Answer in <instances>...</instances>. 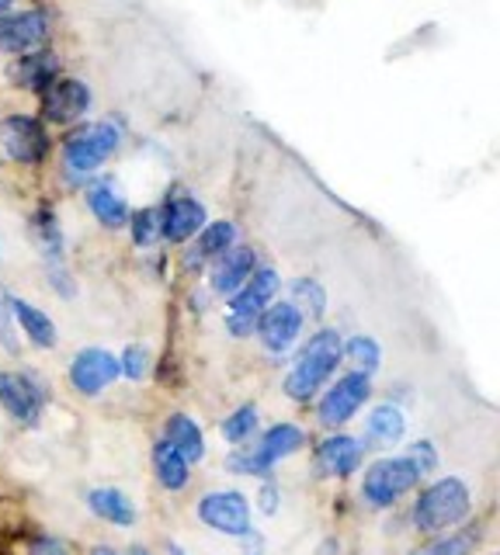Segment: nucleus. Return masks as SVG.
Instances as JSON below:
<instances>
[{
    "mask_svg": "<svg viewBox=\"0 0 500 555\" xmlns=\"http://www.w3.org/2000/svg\"><path fill=\"white\" fill-rule=\"evenodd\" d=\"M0 153L18 167H39L53 153V135L42 115L14 112L0 118Z\"/></svg>",
    "mask_w": 500,
    "mask_h": 555,
    "instance_id": "nucleus-5",
    "label": "nucleus"
},
{
    "mask_svg": "<svg viewBox=\"0 0 500 555\" xmlns=\"http://www.w3.org/2000/svg\"><path fill=\"white\" fill-rule=\"evenodd\" d=\"M129 121L126 115H105V118H88L80 126L66 129L60 143V170L63 181L70 188H88L101 170H105L126 146Z\"/></svg>",
    "mask_w": 500,
    "mask_h": 555,
    "instance_id": "nucleus-1",
    "label": "nucleus"
},
{
    "mask_svg": "<svg viewBox=\"0 0 500 555\" xmlns=\"http://www.w3.org/2000/svg\"><path fill=\"white\" fill-rule=\"evenodd\" d=\"M240 243V225L233 219H213L205 230L188 243L184 247V257H181V264L188 274H202V271H209L213 260H219L222 254H230L233 247Z\"/></svg>",
    "mask_w": 500,
    "mask_h": 555,
    "instance_id": "nucleus-15",
    "label": "nucleus"
},
{
    "mask_svg": "<svg viewBox=\"0 0 500 555\" xmlns=\"http://www.w3.org/2000/svg\"><path fill=\"white\" fill-rule=\"evenodd\" d=\"M198 520L227 538H247L254 531L251 500L240 490H213L198 500Z\"/></svg>",
    "mask_w": 500,
    "mask_h": 555,
    "instance_id": "nucleus-11",
    "label": "nucleus"
},
{
    "mask_svg": "<svg viewBox=\"0 0 500 555\" xmlns=\"http://www.w3.org/2000/svg\"><path fill=\"white\" fill-rule=\"evenodd\" d=\"M227 334L236 337V340H247V337H257V323L261 320H251V317H236V312H227Z\"/></svg>",
    "mask_w": 500,
    "mask_h": 555,
    "instance_id": "nucleus-36",
    "label": "nucleus"
},
{
    "mask_svg": "<svg viewBox=\"0 0 500 555\" xmlns=\"http://www.w3.org/2000/svg\"><path fill=\"white\" fill-rule=\"evenodd\" d=\"M407 455L413 459V465L421 468V476L435 473V468H438V448L431 444L427 438H424V441H413V444H410V451H407Z\"/></svg>",
    "mask_w": 500,
    "mask_h": 555,
    "instance_id": "nucleus-35",
    "label": "nucleus"
},
{
    "mask_svg": "<svg viewBox=\"0 0 500 555\" xmlns=\"http://www.w3.org/2000/svg\"><path fill=\"white\" fill-rule=\"evenodd\" d=\"M167 555H188L178 542H167Z\"/></svg>",
    "mask_w": 500,
    "mask_h": 555,
    "instance_id": "nucleus-39",
    "label": "nucleus"
},
{
    "mask_svg": "<svg viewBox=\"0 0 500 555\" xmlns=\"http://www.w3.org/2000/svg\"><path fill=\"white\" fill-rule=\"evenodd\" d=\"M84 205H88V212L94 216L101 230H108V233L129 230L132 205L112 173H98L94 181H88V188H84Z\"/></svg>",
    "mask_w": 500,
    "mask_h": 555,
    "instance_id": "nucleus-14",
    "label": "nucleus"
},
{
    "mask_svg": "<svg viewBox=\"0 0 500 555\" xmlns=\"http://www.w3.org/2000/svg\"><path fill=\"white\" fill-rule=\"evenodd\" d=\"M303 444H306V430L299 424H271L265 434H257V448H261V455L271 468L282 459L303 451Z\"/></svg>",
    "mask_w": 500,
    "mask_h": 555,
    "instance_id": "nucleus-25",
    "label": "nucleus"
},
{
    "mask_svg": "<svg viewBox=\"0 0 500 555\" xmlns=\"http://www.w3.org/2000/svg\"><path fill=\"white\" fill-rule=\"evenodd\" d=\"M476 542H479V528H456V531L441 534L438 542L413 548L410 555H473Z\"/></svg>",
    "mask_w": 500,
    "mask_h": 555,
    "instance_id": "nucleus-30",
    "label": "nucleus"
},
{
    "mask_svg": "<svg viewBox=\"0 0 500 555\" xmlns=\"http://www.w3.org/2000/svg\"><path fill=\"white\" fill-rule=\"evenodd\" d=\"M91 555H118V552H115V548H94Z\"/></svg>",
    "mask_w": 500,
    "mask_h": 555,
    "instance_id": "nucleus-42",
    "label": "nucleus"
},
{
    "mask_svg": "<svg viewBox=\"0 0 500 555\" xmlns=\"http://www.w3.org/2000/svg\"><path fill=\"white\" fill-rule=\"evenodd\" d=\"M11 8H14V0H0V17H4V14H8Z\"/></svg>",
    "mask_w": 500,
    "mask_h": 555,
    "instance_id": "nucleus-40",
    "label": "nucleus"
},
{
    "mask_svg": "<svg viewBox=\"0 0 500 555\" xmlns=\"http://www.w3.org/2000/svg\"><path fill=\"white\" fill-rule=\"evenodd\" d=\"M66 378L80 396H101L108 386H115L123 378V361H118L105 347H84L74 354Z\"/></svg>",
    "mask_w": 500,
    "mask_h": 555,
    "instance_id": "nucleus-13",
    "label": "nucleus"
},
{
    "mask_svg": "<svg viewBox=\"0 0 500 555\" xmlns=\"http://www.w3.org/2000/svg\"><path fill=\"white\" fill-rule=\"evenodd\" d=\"M341 361H344L341 330H334V326L313 330V334L303 340L296 358H292V369L282 382L285 396L296 399V403H313V399L320 396V389L337 375Z\"/></svg>",
    "mask_w": 500,
    "mask_h": 555,
    "instance_id": "nucleus-2",
    "label": "nucleus"
},
{
    "mask_svg": "<svg viewBox=\"0 0 500 555\" xmlns=\"http://www.w3.org/2000/svg\"><path fill=\"white\" fill-rule=\"evenodd\" d=\"M46 282L60 299H77V278L70 274V268H66L63 260L60 264H46Z\"/></svg>",
    "mask_w": 500,
    "mask_h": 555,
    "instance_id": "nucleus-34",
    "label": "nucleus"
},
{
    "mask_svg": "<svg viewBox=\"0 0 500 555\" xmlns=\"http://www.w3.org/2000/svg\"><path fill=\"white\" fill-rule=\"evenodd\" d=\"M421 468L413 465L410 455H386V459H375L366 476H361V500L369 503L375 511H389L393 503H400V496H407L410 490H418L421 482Z\"/></svg>",
    "mask_w": 500,
    "mask_h": 555,
    "instance_id": "nucleus-4",
    "label": "nucleus"
},
{
    "mask_svg": "<svg viewBox=\"0 0 500 555\" xmlns=\"http://www.w3.org/2000/svg\"><path fill=\"white\" fill-rule=\"evenodd\" d=\"M53 39V14L46 8H22L0 17V52L11 60L46 49Z\"/></svg>",
    "mask_w": 500,
    "mask_h": 555,
    "instance_id": "nucleus-8",
    "label": "nucleus"
},
{
    "mask_svg": "<svg viewBox=\"0 0 500 555\" xmlns=\"http://www.w3.org/2000/svg\"><path fill=\"white\" fill-rule=\"evenodd\" d=\"M153 476H157V482L167 493H181L188 479H192V462H188L167 438H161L153 444Z\"/></svg>",
    "mask_w": 500,
    "mask_h": 555,
    "instance_id": "nucleus-22",
    "label": "nucleus"
},
{
    "mask_svg": "<svg viewBox=\"0 0 500 555\" xmlns=\"http://www.w3.org/2000/svg\"><path fill=\"white\" fill-rule=\"evenodd\" d=\"M11 309H14V320H18L22 334L31 344H36V347H42V351H53L56 340H60V330H56L53 317H49V312H42L39 306L18 299V295H11Z\"/></svg>",
    "mask_w": 500,
    "mask_h": 555,
    "instance_id": "nucleus-21",
    "label": "nucleus"
},
{
    "mask_svg": "<svg viewBox=\"0 0 500 555\" xmlns=\"http://www.w3.org/2000/svg\"><path fill=\"white\" fill-rule=\"evenodd\" d=\"M164 438H167L170 444H175L192 465L205 459V434H202V427H198L188 413H170V416H167Z\"/></svg>",
    "mask_w": 500,
    "mask_h": 555,
    "instance_id": "nucleus-26",
    "label": "nucleus"
},
{
    "mask_svg": "<svg viewBox=\"0 0 500 555\" xmlns=\"http://www.w3.org/2000/svg\"><path fill=\"white\" fill-rule=\"evenodd\" d=\"M289 299L306 312L309 323H320L326 317V306H331V295H326L323 282H317V278H309V274L292 278V282H289Z\"/></svg>",
    "mask_w": 500,
    "mask_h": 555,
    "instance_id": "nucleus-27",
    "label": "nucleus"
},
{
    "mask_svg": "<svg viewBox=\"0 0 500 555\" xmlns=\"http://www.w3.org/2000/svg\"><path fill=\"white\" fill-rule=\"evenodd\" d=\"M123 378H129V382H143L146 375H150V347L146 344H129L126 351H123Z\"/></svg>",
    "mask_w": 500,
    "mask_h": 555,
    "instance_id": "nucleus-32",
    "label": "nucleus"
},
{
    "mask_svg": "<svg viewBox=\"0 0 500 555\" xmlns=\"http://www.w3.org/2000/svg\"><path fill=\"white\" fill-rule=\"evenodd\" d=\"M88 507L94 517L108 520L115 528H132L136 525V503L123 493L115 490V486H98V490L88 493Z\"/></svg>",
    "mask_w": 500,
    "mask_h": 555,
    "instance_id": "nucleus-24",
    "label": "nucleus"
},
{
    "mask_svg": "<svg viewBox=\"0 0 500 555\" xmlns=\"http://www.w3.org/2000/svg\"><path fill=\"white\" fill-rule=\"evenodd\" d=\"M28 555H70L63 548V542H56V538H36L28 548Z\"/></svg>",
    "mask_w": 500,
    "mask_h": 555,
    "instance_id": "nucleus-38",
    "label": "nucleus"
},
{
    "mask_svg": "<svg viewBox=\"0 0 500 555\" xmlns=\"http://www.w3.org/2000/svg\"><path fill=\"white\" fill-rule=\"evenodd\" d=\"M60 77H63V60H60V52L49 46L8 63V80L18 87V91L36 94V98H42Z\"/></svg>",
    "mask_w": 500,
    "mask_h": 555,
    "instance_id": "nucleus-16",
    "label": "nucleus"
},
{
    "mask_svg": "<svg viewBox=\"0 0 500 555\" xmlns=\"http://www.w3.org/2000/svg\"><path fill=\"white\" fill-rule=\"evenodd\" d=\"M28 233L36 240L46 264H60L66 257V236H63V225L53 205H39L36 212L28 216Z\"/></svg>",
    "mask_w": 500,
    "mask_h": 555,
    "instance_id": "nucleus-20",
    "label": "nucleus"
},
{
    "mask_svg": "<svg viewBox=\"0 0 500 555\" xmlns=\"http://www.w3.org/2000/svg\"><path fill=\"white\" fill-rule=\"evenodd\" d=\"M261 268V260H257V250L251 243H236L230 254H222L219 260L209 264V292L216 299H233V295L251 282V274Z\"/></svg>",
    "mask_w": 500,
    "mask_h": 555,
    "instance_id": "nucleus-17",
    "label": "nucleus"
},
{
    "mask_svg": "<svg viewBox=\"0 0 500 555\" xmlns=\"http://www.w3.org/2000/svg\"><path fill=\"white\" fill-rule=\"evenodd\" d=\"M317 473L331 479H348L355 476L361 462H366V441H358L355 434H331L317 444Z\"/></svg>",
    "mask_w": 500,
    "mask_h": 555,
    "instance_id": "nucleus-19",
    "label": "nucleus"
},
{
    "mask_svg": "<svg viewBox=\"0 0 500 555\" xmlns=\"http://www.w3.org/2000/svg\"><path fill=\"white\" fill-rule=\"evenodd\" d=\"M129 555H153L150 548H143V545H132V552Z\"/></svg>",
    "mask_w": 500,
    "mask_h": 555,
    "instance_id": "nucleus-41",
    "label": "nucleus"
},
{
    "mask_svg": "<svg viewBox=\"0 0 500 555\" xmlns=\"http://www.w3.org/2000/svg\"><path fill=\"white\" fill-rule=\"evenodd\" d=\"M497 555H500V552H497Z\"/></svg>",
    "mask_w": 500,
    "mask_h": 555,
    "instance_id": "nucleus-43",
    "label": "nucleus"
},
{
    "mask_svg": "<svg viewBox=\"0 0 500 555\" xmlns=\"http://www.w3.org/2000/svg\"><path fill=\"white\" fill-rule=\"evenodd\" d=\"M366 434L369 441L366 448H389V444H400L407 438V416L400 406L393 403H379L372 406L369 421H366Z\"/></svg>",
    "mask_w": 500,
    "mask_h": 555,
    "instance_id": "nucleus-23",
    "label": "nucleus"
},
{
    "mask_svg": "<svg viewBox=\"0 0 500 555\" xmlns=\"http://www.w3.org/2000/svg\"><path fill=\"white\" fill-rule=\"evenodd\" d=\"M306 323H309L306 312L296 302L279 299L261 317V323H257V340H261V347L271 358H285L289 351H296V344L303 340Z\"/></svg>",
    "mask_w": 500,
    "mask_h": 555,
    "instance_id": "nucleus-12",
    "label": "nucleus"
},
{
    "mask_svg": "<svg viewBox=\"0 0 500 555\" xmlns=\"http://www.w3.org/2000/svg\"><path fill=\"white\" fill-rule=\"evenodd\" d=\"M157 205H161V219H164V243H170V247H188V243L213 222L205 202L198 195H192L184 184H170L167 195Z\"/></svg>",
    "mask_w": 500,
    "mask_h": 555,
    "instance_id": "nucleus-6",
    "label": "nucleus"
},
{
    "mask_svg": "<svg viewBox=\"0 0 500 555\" xmlns=\"http://www.w3.org/2000/svg\"><path fill=\"white\" fill-rule=\"evenodd\" d=\"M129 240L136 250H153L164 243V219H161V205H140L132 208L129 219Z\"/></svg>",
    "mask_w": 500,
    "mask_h": 555,
    "instance_id": "nucleus-28",
    "label": "nucleus"
},
{
    "mask_svg": "<svg viewBox=\"0 0 500 555\" xmlns=\"http://www.w3.org/2000/svg\"><path fill=\"white\" fill-rule=\"evenodd\" d=\"M473 511V493L470 486L456 476H445L438 482H431L427 490L418 493L413 500V528L424 534H445L452 528H462V520Z\"/></svg>",
    "mask_w": 500,
    "mask_h": 555,
    "instance_id": "nucleus-3",
    "label": "nucleus"
},
{
    "mask_svg": "<svg viewBox=\"0 0 500 555\" xmlns=\"http://www.w3.org/2000/svg\"><path fill=\"white\" fill-rule=\"evenodd\" d=\"M257 427H261V416H257V406L254 403H244V406H236L227 421H222V438H227L230 444H247L257 438Z\"/></svg>",
    "mask_w": 500,
    "mask_h": 555,
    "instance_id": "nucleus-31",
    "label": "nucleus"
},
{
    "mask_svg": "<svg viewBox=\"0 0 500 555\" xmlns=\"http://www.w3.org/2000/svg\"><path fill=\"white\" fill-rule=\"evenodd\" d=\"M94 112V91L88 80L63 74L49 91L39 98V115L46 118V126L53 129H74L80 121H88Z\"/></svg>",
    "mask_w": 500,
    "mask_h": 555,
    "instance_id": "nucleus-7",
    "label": "nucleus"
},
{
    "mask_svg": "<svg viewBox=\"0 0 500 555\" xmlns=\"http://www.w3.org/2000/svg\"><path fill=\"white\" fill-rule=\"evenodd\" d=\"M282 274L274 264H261L254 274H251V282L240 288L233 299H227V312H236V317H251V320H261L265 312L282 299Z\"/></svg>",
    "mask_w": 500,
    "mask_h": 555,
    "instance_id": "nucleus-18",
    "label": "nucleus"
},
{
    "mask_svg": "<svg viewBox=\"0 0 500 555\" xmlns=\"http://www.w3.org/2000/svg\"><path fill=\"white\" fill-rule=\"evenodd\" d=\"M369 399H372V375L351 369V372H344L341 378H334V386L320 396L317 421L323 427L337 430V427H344L348 421H355L358 410L366 406Z\"/></svg>",
    "mask_w": 500,
    "mask_h": 555,
    "instance_id": "nucleus-9",
    "label": "nucleus"
},
{
    "mask_svg": "<svg viewBox=\"0 0 500 555\" xmlns=\"http://www.w3.org/2000/svg\"><path fill=\"white\" fill-rule=\"evenodd\" d=\"M257 503H261V514H265V517H274V511H279V486H274V482H265V486H261V496H257Z\"/></svg>",
    "mask_w": 500,
    "mask_h": 555,
    "instance_id": "nucleus-37",
    "label": "nucleus"
},
{
    "mask_svg": "<svg viewBox=\"0 0 500 555\" xmlns=\"http://www.w3.org/2000/svg\"><path fill=\"white\" fill-rule=\"evenodd\" d=\"M344 358H348L358 372H369L375 375L383 369V344H379L372 334H355L344 340Z\"/></svg>",
    "mask_w": 500,
    "mask_h": 555,
    "instance_id": "nucleus-29",
    "label": "nucleus"
},
{
    "mask_svg": "<svg viewBox=\"0 0 500 555\" xmlns=\"http://www.w3.org/2000/svg\"><path fill=\"white\" fill-rule=\"evenodd\" d=\"M49 403V386L39 372H0V406L22 427H36Z\"/></svg>",
    "mask_w": 500,
    "mask_h": 555,
    "instance_id": "nucleus-10",
    "label": "nucleus"
},
{
    "mask_svg": "<svg viewBox=\"0 0 500 555\" xmlns=\"http://www.w3.org/2000/svg\"><path fill=\"white\" fill-rule=\"evenodd\" d=\"M0 344H4L8 354H22V347H18V320H14L8 292H0Z\"/></svg>",
    "mask_w": 500,
    "mask_h": 555,
    "instance_id": "nucleus-33",
    "label": "nucleus"
}]
</instances>
